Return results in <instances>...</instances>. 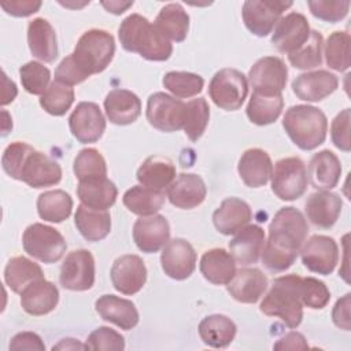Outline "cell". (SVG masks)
I'll return each instance as SVG.
<instances>
[{
    "label": "cell",
    "mask_w": 351,
    "mask_h": 351,
    "mask_svg": "<svg viewBox=\"0 0 351 351\" xmlns=\"http://www.w3.org/2000/svg\"><path fill=\"white\" fill-rule=\"evenodd\" d=\"M282 128L295 145L303 151H311L325 141L328 121L319 108L296 104L285 111Z\"/></svg>",
    "instance_id": "4"
},
{
    "label": "cell",
    "mask_w": 351,
    "mask_h": 351,
    "mask_svg": "<svg viewBox=\"0 0 351 351\" xmlns=\"http://www.w3.org/2000/svg\"><path fill=\"white\" fill-rule=\"evenodd\" d=\"M104 110L114 125L133 123L141 114V101L136 93L128 89H112L104 99Z\"/></svg>",
    "instance_id": "26"
},
{
    "label": "cell",
    "mask_w": 351,
    "mask_h": 351,
    "mask_svg": "<svg viewBox=\"0 0 351 351\" xmlns=\"http://www.w3.org/2000/svg\"><path fill=\"white\" fill-rule=\"evenodd\" d=\"M41 278H44L41 267L25 256L11 258L4 269V281L16 293H21L29 284Z\"/></svg>",
    "instance_id": "39"
},
{
    "label": "cell",
    "mask_w": 351,
    "mask_h": 351,
    "mask_svg": "<svg viewBox=\"0 0 351 351\" xmlns=\"http://www.w3.org/2000/svg\"><path fill=\"white\" fill-rule=\"evenodd\" d=\"M350 34L333 32L325 43L326 64L336 71H346L350 67Z\"/></svg>",
    "instance_id": "47"
},
{
    "label": "cell",
    "mask_w": 351,
    "mask_h": 351,
    "mask_svg": "<svg viewBox=\"0 0 351 351\" xmlns=\"http://www.w3.org/2000/svg\"><path fill=\"white\" fill-rule=\"evenodd\" d=\"M284 107L282 95L267 96L254 92L247 104V117L248 119L259 126L270 125L277 121Z\"/></svg>",
    "instance_id": "41"
},
{
    "label": "cell",
    "mask_w": 351,
    "mask_h": 351,
    "mask_svg": "<svg viewBox=\"0 0 351 351\" xmlns=\"http://www.w3.org/2000/svg\"><path fill=\"white\" fill-rule=\"evenodd\" d=\"M251 217L252 211L247 202L239 197H228L213 213V222L219 233L229 236L245 226Z\"/></svg>",
    "instance_id": "30"
},
{
    "label": "cell",
    "mask_w": 351,
    "mask_h": 351,
    "mask_svg": "<svg viewBox=\"0 0 351 351\" xmlns=\"http://www.w3.org/2000/svg\"><path fill=\"white\" fill-rule=\"evenodd\" d=\"M85 346L88 350L121 351L125 348V339L117 330L108 326H100L90 332Z\"/></svg>",
    "instance_id": "51"
},
{
    "label": "cell",
    "mask_w": 351,
    "mask_h": 351,
    "mask_svg": "<svg viewBox=\"0 0 351 351\" xmlns=\"http://www.w3.org/2000/svg\"><path fill=\"white\" fill-rule=\"evenodd\" d=\"M62 180V169L58 162L40 151H33L21 173V181L32 188H45L56 185Z\"/></svg>",
    "instance_id": "20"
},
{
    "label": "cell",
    "mask_w": 351,
    "mask_h": 351,
    "mask_svg": "<svg viewBox=\"0 0 351 351\" xmlns=\"http://www.w3.org/2000/svg\"><path fill=\"white\" fill-rule=\"evenodd\" d=\"M196 252L192 244L184 239L169 240L160 254V263L165 274L173 280L191 277L196 267Z\"/></svg>",
    "instance_id": "16"
},
{
    "label": "cell",
    "mask_w": 351,
    "mask_h": 351,
    "mask_svg": "<svg viewBox=\"0 0 351 351\" xmlns=\"http://www.w3.org/2000/svg\"><path fill=\"white\" fill-rule=\"evenodd\" d=\"M163 86L177 97L188 99L203 90L204 80L195 73L169 71L165 74Z\"/></svg>",
    "instance_id": "44"
},
{
    "label": "cell",
    "mask_w": 351,
    "mask_h": 351,
    "mask_svg": "<svg viewBox=\"0 0 351 351\" xmlns=\"http://www.w3.org/2000/svg\"><path fill=\"white\" fill-rule=\"evenodd\" d=\"M74 223L81 236L88 241H100L111 230V217L107 210H97L80 204L74 215Z\"/></svg>",
    "instance_id": "35"
},
{
    "label": "cell",
    "mask_w": 351,
    "mask_h": 351,
    "mask_svg": "<svg viewBox=\"0 0 351 351\" xmlns=\"http://www.w3.org/2000/svg\"><path fill=\"white\" fill-rule=\"evenodd\" d=\"M207 195L203 178L193 173H182L169 185L166 197L169 202L182 210H191L200 206Z\"/></svg>",
    "instance_id": "19"
},
{
    "label": "cell",
    "mask_w": 351,
    "mask_h": 351,
    "mask_svg": "<svg viewBox=\"0 0 351 351\" xmlns=\"http://www.w3.org/2000/svg\"><path fill=\"white\" fill-rule=\"evenodd\" d=\"M271 191L285 202L299 199L307 188V171L303 160L296 156L280 159L271 171Z\"/></svg>",
    "instance_id": "8"
},
{
    "label": "cell",
    "mask_w": 351,
    "mask_h": 351,
    "mask_svg": "<svg viewBox=\"0 0 351 351\" xmlns=\"http://www.w3.org/2000/svg\"><path fill=\"white\" fill-rule=\"evenodd\" d=\"M247 93V77L236 69H222L217 71L208 85V95L214 104L226 111L239 110Z\"/></svg>",
    "instance_id": "7"
},
{
    "label": "cell",
    "mask_w": 351,
    "mask_h": 351,
    "mask_svg": "<svg viewBox=\"0 0 351 351\" xmlns=\"http://www.w3.org/2000/svg\"><path fill=\"white\" fill-rule=\"evenodd\" d=\"M300 256L310 271L328 276L337 265L339 248L332 237L314 234L302 245Z\"/></svg>",
    "instance_id": "13"
},
{
    "label": "cell",
    "mask_w": 351,
    "mask_h": 351,
    "mask_svg": "<svg viewBox=\"0 0 351 351\" xmlns=\"http://www.w3.org/2000/svg\"><path fill=\"white\" fill-rule=\"evenodd\" d=\"M86 78L88 77L78 69V66L73 60L71 55L63 58V60L58 64V67L55 70V81L64 84L67 86L81 84Z\"/></svg>",
    "instance_id": "54"
},
{
    "label": "cell",
    "mask_w": 351,
    "mask_h": 351,
    "mask_svg": "<svg viewBox=\"0 0 351 351\" xmlns=\"http://www.w3.org/2000/svg\"><path fill=\"white\" fill-rule=\"evenodd\" d=\"M73 210L71 196L62 191H47L41 193L37 199V211L41 219L48 222L59 223L67 219Z\"/></svg>",
    "instance_id": "40"
},
{
    "label": "cell",
    "mask_w": 351,
    "mask_h": 351,
    "mask_svg": "<svg viewBox=\"0 0 351 351\" xmlns=\"http://www.w3.org/2000/svg\"><path fill=\"white\" fill-rule=\"evenodd\" d=\"M77 195L82 204L97 210H107L115 203L118 189L107 177H97L80 181Z\"/></svg>",
    "instance_id": "34"
},
{
    "label": "cell",
    "mask_w": 351,
    "mask_h": 351,
    "mask_svg": "<svg viewBox=\"0 0 351 351\" xmlns=\"http://www.w3.org/2000/svg\"><path fill=\"white\" fill-rule=\"evenodd\" d=\"M166 200L165 192L152 191L143 185H136L123 193L122 202L125 207L140 217L156 214Z\"/></svg>",
    "instance_id": "38"
},
{
    "label": "cell",
    "mask_w": 351,
    "mask_h": 351,
    "mask_svg": "<svg viewBox=\"0 0 351 351\" xmlns=\"http://www.w3.org/2000/svg\"><path fill=\"white\" fill-rule=\"evenodd\" d=\"M339 85L335 74L326 70H315L298 75L292 81L293 93L304 101H319L332 95Z\"/></svg>",
    "instance_id": "21"
},
{
    "label": "cell",
    "mask_w": 351,
    "mask_h": 351,
    "mask_svg": "<svg viewBox=\"0 0 351 351\" xmlns=\"http://www.w3.org/2000/svg\"><path fill=\"white\" fill-rule=\"evenodd\" d=\"M60 285L70 291H86L95 284V259L88 250L69 252L60 266Z\"/></svg>",
    "instance_id": "12"
},
{
    "label": "cell",
    "mask_w": 351,
    "mask_h": 351,
    "mask_svg": "<svg viewBox=\"0 0 351 351\" xmlns=\"http://www.w3.org/2000/svg\"><path fill=\"white\" fill-rule=\"evenodd\" d=\"M123 49L136 52L141 58L154 62H163L171 56L173 45L155 25L140 14L126 16L118 29Z\"/></svg>",
    "instance_id": "2"
},
{
    "label": "cell",
    "mask_w": 351,
    "mask_h": 351,
    "mask_svg": "<svg viewBox=\"0 0 351 351\" xmlns=\"http://www.w3.org/2000/svg\"><path fill=\"white\" fill-rule=\"evenodd\" d=\"M265 247V232L258 225H245L229 241V252L240 265L256 263Z\"/></svg>",
    "instance_id": "22"
},
{
    "label": "cell",
    "mask_w": 351,
    "mask_h": 351,
    "mask_svg": "<svg viewBox=\"0 0 351 351\" xmlns=\"http://www.w3.org/2000/svg\"><path fill=\"white\" fill-rule=\"evenodd\" d=\"M145 115L155 129L177 132L184 126L185 103L165 92H156L148 97Z\"/></svg>",
    "instance_id": "9"
},
{
    "label": "cell",
    "mask_w": 351,
    "mask_h": 351,
    "mask_svg": "<svg viewBox=\"0 0 351 351\" xmlns=\"http://www.w3.org/2000/svg\"><path fill=\"white\" fill-rule=\"evenodd\" d=\"M95 308L104 321L121 329L130 330L138 324V311L134 303L128 299L115 295H103L96 300Z\"/></svg>",
    "instance_id": "28"
},
{
    "label": "cell",
    "mask_w": 351,
    "mask_h": 351,
    "mask_svg": "<svg viewBox=\"0 0 351 351\" xmlns=\"http://www.w3.org/2000/svg\"><path fill=\"white\" fill-rule=\"evenodd\" d=\"M307 232L306 218L298 208H280L269 225V239L261 255L263 265L274 273L289 269L306 241Z\"/></svg>",
    "instance_id": "1"
},
{
    "label": "cell",
    "mask_w": 351,
    "mask_h": 351,
    "mask_svg": "<svg viewBox=\"0 0 351 351\" xmlns=\"http://www.w3.org/2000/svg\"><path fill=\"white\" fill-rule=\"evenodd\" d=\"M18 93L16 85L8 80L5 73L3 71V93H1V106L11 103Z\"/></svg>",
    "instance_id": "59"
},
{
    "label": "cell",
    "mask_w": 351,
    "mask_h": 351,
    "mask_svg": "<svg viewBox=\"0 0 351 351\" xmlns=\"http://www.w3.org/2000/svg\"><path fill=\"white\" fill-rule=\"evenodd\" d=\"M115 53L114 37L101 29L86 30L77 41L73 60L86 75L101 73L107 69Z\"/></svg>",
    "instance_id": "5"
},
{
    "label": "cell",
    "mask_w": 351,
    "mask_h": 351,
    "mask_svg": "<svg viewBox=\"0 0 351 351\" xmlns=\"http://www.w3.org/2000/svg\"><path fill=\"white\" fill-rule=\"evenodd\" d=\"M170 239V226L163 215L140 217L133 225V240L137 248L147 254L158 252Z\"/></svg>",
    "instance_id": "18"
},
{
    "label": "cell",
    "mask_w": 351,
    "mask_h": 351,
    "mask_svg": "<svg viewBox=\"0 0 351 351\" xmlns=\"http://www.w3.org/2000/svg\"><path fill=\"white\" fill-rule=\"evenodd\" d=\"M288 69L282 59L265 56L258 59L248 71L250 84L256 93L274 96L281 95L287 85Z\"/></svg>",
    "instance_id": "11"
},
{
    "label": "cell",
    "mask_w": 351,
    "mask_h": 351,
    "mask_svg": "<svg viewBox=\"0 0 351 351\" xmlns=\"http://www.w3.org/2000/svg\"><path fill=\"white\" fill-rule=\"evenodd\" d=\"M237 171L247 186L259 188L266 185L270 180L273 163L266 151L261 148H250L241 155Z\"/></svg>",
    "instance_id": "27"
},
{
    "label": "cell",
    "mask_w": 351,
    "mask_h": 351,
    "mask_svg": "<svg viewBox=\"0 0 351 351\" xmlns=\"http://www.w3.org/2000/svg\"><path fill=\"white\" fill-rule=\"evenodd\" d=\"M1 134L3 136H5L11 129H12V121H11V117H10V114L5 111V110H3L1 111Z\"/></svg>",
    "instance_id": "62"
},
{
    "label": "cell",
    "mask_w": 351,
    "mask_h": 351,
    "mask_svg": "<svg viewBox=\"0 0 351 351\" xmlns=\"http://www.w3.org/2000/svg\"><path fill=\"white\" fill-rule=\"evenodd\" d=\"M199 269L208 282L226 285L236 274V261L223 248H213L203 254Z\"/></svg>",
    "instance_id": "33"
},
{
    "label": "cell",
    "mask_w": 351,
    "mask_h": 351,
    "mask_svg": "<svg viewBox=\"0 0 351 351\" xmlns=\"http://www.w3.org/2000/svg\"><path fill=\"white\" fill-rule=\"evenodd\" d=\"M310 32L308 22L303 14L289 12L280 18L274 26L271 44L278 52L289 55L308 40Z\"/></svg>",
    "instance_id": "15"
},
{
    "label": "cell",
    "mask_w": 351,
    "mask_h": 351,
    "mask_svg": "<svg viewBox=\"0 0 351 351\" xmlns=\"http://www.w3.org/2000/svg\"><path fill=\"white\" fill-rule=\"evenodd\" d=\"M69 128L80 143H95L106 130V119L96 103L81 101L69 117Z\"/></svg>",
    "instance_id": "14"
},
{
    "label": "cell",
    "mask_w": 351,
    "mask_h": 351,
    "mask_svg": "<svg viewBox=\"0 0 351 351\" xmlns=\"http://www.w3.org/2000/svg\"><path fill=\"white\" fill-rule=\"evenodd\" d=\"M27 44L38 60L52 63L58 58V40L52 25L44 18H36L27 26Z\"/></svg>",
    "instance_id": "31"
},
{
    "label": "cell",
    "mask_w": 351,
    "mask_h": 351,
    "mask_svg": "<svg viewBox=\"0 0 351 351\" xmlns=\"http://www.w3.org/2000/svg\"><path fill=\"white\" fill-rule=\"evenodd\" d=\"M276 350H306L308 348V344L304 339V336L299 332H289L273 346Z\"/></svg>",
    "instance_id": "58"
},
{
    "label": "cell",
    "mask_w": 351,
    "mask_h": 351,
    "mask_svg": "<svg viewBox=\"0 0 351 351\" xmlns=\"http://www.w3.org/2000/svg\"><path fill=\"white\" fill-rule=\"evenodd\" d=\"M350 293H346L341 299L336 302L332 310V319L333 324L343 329V330H350L351 329V322H350Z\"/></svg>",
    "instance_id": "57"
},
{
    "label": "cell",
    "mask_w": 351,
    "mask_h": 351,
    "mask_svg": "<svg viewBox=\"0 0 351 351\" xmlns=\"http://www.w3.org/2000/svg\"><path fill=\"white\" fill-rule=\"evenodd\" d=\"M300 278L298 274L277 277L261 302V311L269 317H278L288 328H298L303 319Z\"/></svg>",
    "instance_id": "3"
},
{
    "label": "cell",
    "mask_w": 351,
    "mask_h": 351,
    "mask_svg": "<svg viewBox=\"0 0 351 351\" xmlns=\"http://www.w3.org/2000/svg\"><path fill=\"white\" fill-rule=\"evenodd\" d=\"M59 302V291L45 278L33 281L21 292V306L30 315H44L55 310Z\"/></svg>",
    "instance_id": "25"
},
{
    "label": "cell",
    "mask_w": 351,
    "mask_h": 351,
    "mask_svg": "<svg viewBox=\"0 0 351 351\" xmlns=\"http://www.w3.org/2000/svg\"><path fill=\"white\" fill-rule=\"evenodd\" d=\"M77 348H86L85 344H81L75 339H62L52 350H77Z\"/></svg>",
    "instance_id": "61"
},
{
    "label": "cell",
    "mask_w": 351,
    "mask_h": 351,
    "mask_svg": "<svg viewBox=\"0 0 351 351\" xmlns=\"http://www.w3.org/2000/svg\"><path fill=\"white\" fill-rule=\"evenodd\" d=\"M341 197L329 191H318L311 193L304 204L306 215L310 222L322 229H329L336 223L341 213Z\"/></svg>",
    "instance_id": "23"
},
{
    "label": "cell",
    "mask_w": 351,
    "mask_h": 351,
    "mask_svg": "<svg viewBox=\"0 0 351 351\" xmlns=\"http://www.w3.org/2000/svg\"><path fill=\"white\" fill-rule=\"evenodd\" d=\"M23 89L30 95H43L49 86L51 71L40 62H27L19 69Z\"/></svg>",
    "instance_id": "48"
},
{
    "label": "cell",
    "mask_w": 351,
    "mask_h": 351,
    "mask_svg": "<svg viewBox=\"0 0 351 351\" xmlns=\"http://www.w3.org/2000/svg\"><path fill=\"white\" fill-rule=\"evenodd\" d=\"M74 101V90L71 86L53 81L40 97V106L51 115H64Z\"/></svg>",
    "instance_id": "45"
},
{
    "label": "cell",
    "mask_w": 351,
    "mask_h": 351,
    "mask_svg": "<svg viewBox=\"0 0 351 351\" xmlns=\"http://www.w3.org/2000/svg\"><path fill=\"white\" fill-rule=\"evenodd\" d=\"M350 121H351V111L350 108H344L335 117L330 125L332 143L335 144V147H337L344 152H348L351 149Z\"/></svg>",
    "instance_id": "53"
},
{
    "label": "cell",
    "mask_w": 351,
    "mask_h": 351,
    "mask_svg": "<svg viewBox=\"0 0 351 351\" xmlns=\"http://www.w3.org/2000/svg\"><path fill=\"white\" fill-rule=\"evenodd\" d=\"M210 119V107L204 97L193 99L185 103L184 126L185 134L191 141H197L204 133Z\"/></svg>",
    "instance_id": "42"
},
{
    "label": "cell",
    "mask_w": 351,
    "mask_h": 351,
    "mask_svg": "<svg viewBox=\"0 0 351 351\" xmlns=\"http://www.w3.org/2000/svg\"><path fill=\"white\" fill-rule=\"evenodd\" d=\"M154 25L166 38L181 43L188 36L189 15L181 4L170 3L159 11Z\"/></svg>",
    "instance_id": "37"
},
{
    "label": "cell",
    "mask_w": 351,
    "mask_h": 351,
    "mask_svg": "<svg viewBox=\"0 0 351 351\" xmlns=\"http://www.w3.org/2000/svg\"><path fill=\"white\" fill-rule=\"evenodd\" d=\"M41 7L38 0H12L1 3V8L12 16H29L37 12Z\"/></svg>",
    "instance_id": "55"
},
{
    "label": "cell",
    "mask_w": 351,
    "mask_h": 351,
    "mask_svg": "<svg viewBox=\"0 0 351 351\" xmlns=\"http://www.w3.org/2000/svg\"><path fill=\"white\" fill-rule=\"evenodd\" d=\"M101 5L108 11V12H112V14H122L125 12L129 7L133 5V1H128V3H123V1H101Z\"/></svg>",
    "instance_id": "60"
},
{
    "label": "cell",
    "mask_w": 351,
    "mask_h": 351,
    "mask_svg": "<svg viewBox=\"0 0 351 351\" xmlns=\"http://www.w3.org/2000/svg\"><path fill=\"white\" fill-rule=\"evenodd\" d=\"M22 245L25 252L44 263L58 262L67 248L64 237L55 228L40 222L25 229Z\"/></svg>",
    "instance_id": "6"
},
{
    "label": "cell",
    "mask_w": 351,
    "mask_h": 351,
    "mask_svg": "<svg viewBox=\"0 0 351 351\" xmlns=\"http://www.w3.org/2000/svg\"><path fill=\"white\" fill-rule=\"evenodd\" d=\"M110 276L111 282L118 292L123 295H134L147 281V267L140 256L126 254L114 261Z\"/></svg>",
    "instance_id": "17"
},
{
    "label": "cell",
    "mask_w": 351,
    "mask_h": 351,
    "mask_svg": "<svg viewBox=\"0 0 351 351\" xmlns=\"http://www.w3.org/2000/svg\"><path fill=\"white\" fill-rule=\"evenodd\" d=\"M73 171L78 181L107 177V165L103 155L97 149L84 148L74 159Z\"/></svg>",
    "instance_id": "46"
},
{
    "label": "cell",
    "mask_w": 351,
    "mask_h": 351,
    "mask_svg": "<svg viewBox=\"0 0 351 351\" xmlns=\"http://www.w3.org/2000/svg\"><path fill=\"white\" fill-rule=\"evenodd\" d=\"M136 176L140 185L163 192L176 178V166L166 156L152 155L140 165Z\"/></svg>",
    "instance_id": "32"
},
{
    "label": "cell",
    "mask_w": 351,
    "mask_h": 351,
    "mask_svg": "<svg viewBox=\"0 0 351 351\" xmlns=\"http://www.w3.org/2000/svg\"><path fill=\"white\" fill-rule=\"evenodd\" d=\"M267 277L256 267L236 270L233 278L226 284L230 296L240 303H255L266 292Z\"/></svg>",
    "instance_id": "24"
},
{
    "label": "cell",
    "mask_w": 351,
    "mask_h": 351,
    "mask_svg": "<svg viewBox=\"0 0 351 351\" xmlns=\"http://www.w3.org/2000/svg\"><path fill=\"white\" fill-rule=\"evenodd\" d=\"M308 180L313 188L329 191L335 188L341 176V163L329 149H322L313 155L308 163Z\"/></svg>",
    "instance_id": "29"
},
{
    "label": "cell",
    "mask_w": 351,
    "mask_h": 351,
    "mask_svg": "<svg viewBox=\"0 0 351 351\" xmlns=\"http://www.w3.org/2000/svg\"><path fill=\"white\" fill-rule=\"evenodd\" d=\"M34 151V148L22 141L11 143L3 152L1 156V166L3 170L15 180L21 181L22 167L27 159V156Z\"/></svg>",
    "instance_id": "50"
},
{
    "label": "cell",
    "mask_w": 351,
    "mask_h": 351,
    "mask_svg": "<svg viewBox=\"0 0 351 351\" xmlns=\"http://www.w3.org/2000/svg\"><path fill=\"white\" fill-rule=\"evenodd\" d=\"M199 336L204 344L213 348L228 347L236 336V324L226 315L211 314L199 324Z\"/></svg>",
    "instance_id": "36"
},
{
    "label": "cell",
    "mask_w": 351,
    "mask_h": 351,
    "mask_svg": "<svg viewBox=\"0 0 351 351\" xmlns=\"http://www.w3.org/2000/svg\"><path fill=\"white\" fill-rule=\"evenodd\" d=\"M292 5V1L280 0H247L243 4V21L245 27L258 37H265L277 25L280 16Z\"/></svg>",
    "instance_id": "10"
},
{
    "label": "cell",
    "mask_w": 351,
    "mask_h": 351,
    "mask_svg": "<svg viewBox=\"0 0 351 351\" xmlns=\"http://www.w3.org/2000/svg\"><path fill=\"white\" fill-rule=\"evenodd\" d=\"M311 14L325 22H339L347 14L350 8V1H307Z\"/></svg>",
    "instance_id": "52"
},
{
    "label": "cell",
    "mask_w": 351,
    "mask_h": 351,
    "mask_svg": "<svg viewBox=\"0 0 351 351\" xmlns=\"http://www.w3.org/2000/svg\"><path fill=\"white\" fill-rule=\"evenodd\" d=\"M322 34L317 30H311L308 40L299 49L289 53L288 60L293 67L300 70L318 67L322 63Z\"/></svg>",
    "instance_id": "43"
},
{
    "label": "cell",
    "mask_w": 351,
    "mask_h": 351,
    "mask_svg": "<svg viewBox=\"0 0 351 351\" xmlns=\"http://www.w3.org/2000/svg\"><path fill=\"white\" fill-rule=\"evenodd\" d=\"M300 299L303 306L313 310L324 308L330 300V292L328 287L314 277L300 278Z\"/></svg>",
    "instance_id": "49"
},
{
    "label": "cell",
    "mask_w": 351,
    "mask_h": 351,
    "mask_svg": "<svg viewBox=\"0 0 351 351\" xmlns=\"http://www.w3.org/2000/svg\"><path fill=\"white\" fill-rule=\"evenodd\" d=\"M10 350H38L44 351L45 344L41 337L34 332H21L16 333L10 343Z\"/></svg>",
    "instance_id": "56"
}]
</instances>
